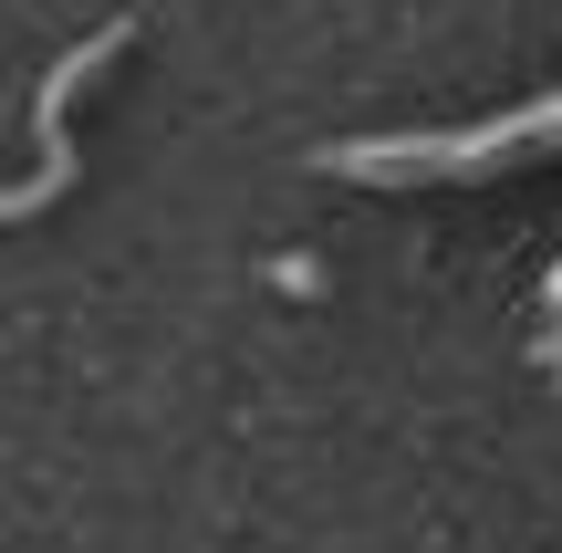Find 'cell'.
<instances>
[{
    "label": "cell",
    "mask_w": 562,
    "mask_h": 553,
    "mask_svg": "<svg viewBox=\"0 0 562 553\" xmlns=\"http://www.w3.org/2000/svg\"><path fill=\"white\" fill-rule=\"evenodd\" d=\"M136 53V21H94V32L74 42V53L53 63V74H42V104H32V146H42V167L21 188H0V220H32V209H53L63 188H74V167H83V146H74V104H83V84L104 74V63H125Z\"/></svg>",
    "instance_id": "obj_1"
}]
</instances>
